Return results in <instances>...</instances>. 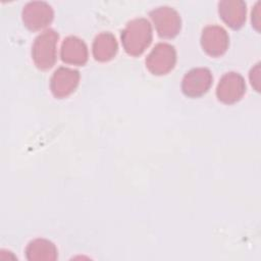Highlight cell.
Instances as JSON below:
<instances>
[{
    "label": "cell",
    "instance_id": "cell-8",
    "mask_svg": "<svg viewBox=\"0 0 261 261\" xmlns=\"http://www.w3.org/2000/svg\"><path fill=\"white\" fill-rule=\"evenodd\" d=\"M203 49L211 56L222 55L228 46V36L219 25H209L203 30L201 39Z\"/></svg>",
    "mask_w": 261,
    "mask_h": 261
},
{
    "label": "cell",
    "instance_id": "cell-4",
    "mask_svg": "<svg viewBox=\"0 0 261 261\" xmlns=\"http://www.w3.org/2000/svg\"><path fill=\"white\" fill-rule=\"evenodd\" d=\"M150 16L161 38H173L178 34L180 30V17L174 9L167 6L159 7L151 11Z\"/></svg>",
    "mask_w": 261,
    "mask_h": 261
},
{
    "label": "cell",
    "instance_id": "cell-1",
    "mask_svg": "<svg viewBox=\"0 0 261 261\" xmlns=\"http://www.w3.org/2000/svg\"><path fill=\"white\" fill-rule=\"evenodd\" d=\"M152 29L145 18H137L127 23L121 34V42L127 54L138 56L150 45Z\"/></svg>",
    "mask_w": 261,
    "mask_h": 261
},
{
    "label": "cell",
    "instance_id": "cell-12",
    "mask_svg": "<svg viewBox=\"0 0 261 261\" xmlns=\"http://www.w3.org/2000/svg\"><path fill=\"white\" fill-rule=\"evenodd\" d=\"M117 52V43L112 34L101 33L95 38L93 43V54L99 61H108L112 59Z\"/></svg>",
    "mask_w": 261,
    "mask_h": 261
},
{
    "label": "cell",
    "instance_id": "cell-10",
    "mask_svg": "<svg viewBox=\"0 0 261 261\" xmlns=\"http://www.w3.org/2000/svg\"><path fill=\"white\" fill-rule=\"evenodd\" d=\"M61 59L68 64L83 65L88 59L86 44L76 37H68L61 47Z\"/></svg>",
    "mask_w": 261,
    "mask_h": 261
},
{
    "label": "cell",
    "instance_id": "cell-3",
    "mask_svg": "<svg viewBox=\"0 0 261 261\" xmlns=\"http://www.w3.org/2000/svg\"><path fill=\"white\" fill-rule=\"evenodd\" d=\"M175 63V50L166 43L157 44L146 59L148 69L154 74H165Z\"/></svg>",
    "mask_w": 261,
    "mask_h": 261
},
{
    "label": "cell",
    "instance_id": "cell-9",
    "mask_svg": "<svg viewBox=\"0 0 261 261\" xmlns=\"http://www.w3.org/2000/svg\"><path fill=\"white\" fill-rule=\"evenodd\" d=\"M79 71L67 67H60L55 70L51 77V91L57 98L66 97L74 91L79 84Z\"/></svg>",
    "mask_w": 261,
    "mask_h": 261
},
{
    "label": "cell",
    "instance_id": "cell-2",
    "mask_svg": "<svg viewBox=\"0 0 261 261\" xmlns=\"http://www.w3.org/2000/svg\"><path fill=\"white\" fill-rule=\"evenodd\" d=\"M57 40L58 35L53 30H47L36 38L32 55L39 68L48 69L55 63Z\"/></svg>",
    "mask_w": 261,
    "mask_h": 261
},
{
    "label": "cell",
    "instance_id": "cell-6",
    "mask_svg": "<svg viewBox=\"0 0 261 261\" xmlns=\"http://www.w3.org/2000/svg\"><path fill=\"white\" fill-rule=\"evenodd\" d=\"M246 91L244 79L236 72H228L224 74L216 90V95L220 101L226 104L239 101Z\"/></svg>",
    "mask_w": 261,
    "mask_h": 261
},
{
    "label": "cell",
    "instance_id": "cell-13",
    "mask_svg": "<svg viewBox=\"0 0 261 261\" xmlns=\"http://www.w3.org/2000/svg\"><path fill=\"white\" fill-rule=\"evenodd\" d=\"M25 253L29 260H54L57 251L51 242L38 239L29 244Z\"/></svg>",
    "mask_w": 261,
    "mask_h": 261
},
{
    "label": "cell",
    "instance_id": "cell-5",
    "mask_svg": "<svg viewBox=\"0 0 261 261\" xmlns=\"http://www.w3.org/2000/svg\"><path fill=\"white\" fill-rule=\"evenodd\" d=\"M53 18V10L45 2H30L22 10V19L24 24L33 31L41 30L47 27Z\"/></svg>",
    "mask_w": 261,
    "mask_h": 261
},
{
    "label": "cell",
    "instance_id": "cell-11",
    "mask_svg": "<svg viewBox=\"0 0 261 261\" xmlns=\"http://www.w3.org/2000/svg\"><path fill=\"white\" fill-rule=\"evenodd\" d=\"M221 18L232 29H239L246 20V4L243 1H222L219 3Z\"/></svg>",
    "mask_w": 261,
    "mask_h": 261
},
{
    "label": "cell",
    "instance_id": "cell-7",
    "mask_svg": "<svg viewBox=\"0 0 261 261\" xmlns=\"http://www.w3.org/2000/svg\"><path fill=\"white\" fill-rule=\"evenodd\" d=\"M212 84V74L207 68H194L184 77L181 89L189 97H199L205 94Z\"/></svg>",
    "mask_w": 261,
    "mask_h": 261
}]
</instances>
